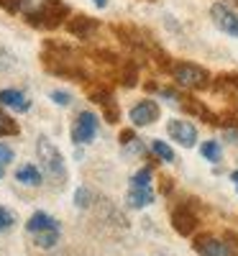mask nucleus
<instances>
[{"label":"nucleus","mask_w":238,"mask_h":256,"mask_svg":"<svg viewBox=\"0 0 238 256\" xmlns=\"http://www.w3.org/2000/svg\"><path fill=\"white\" fill-rule=\"evenodd\" d=\"M26 230L28 233H44V230H59V223L52 218V216H46V212H34V216L28 218V223H26Z\"/></svg>","instance_id":"obj_10"},{"label":"nucleus","mask_w":238,"mask_h":256,"mask_svg":"<svg viewBox=\"0 0 238 256\" xmlns=\"http://www.w3.org/2000/svg\"><path fill=\"white\" fill-rule=\"evenodd\" d=\"M194 248H198L202 256H236L230 244L215 238V236H200L198 241H194Z\"/></svg>","instance_id":"obj_5"},{"label":"nucleus","mask_w":238,"mask_h":256,"mask_svg":"<svg viewBox=\"0 0 238 256\" xmlns=\"http://www.w3.org/2000/svg\"><path fill=\"white\" fill-rule=\"evenodd\" d=\"M0 177H3V166H0Z\"/></svg>","instance_id":"obj_25"},{"label":"nucleus","mask_w":238,"mask_h":256,"mask_svg":"<svg viewBox=\"0 0 238 256\" xmlns=\"http://www.w3.org/2000/svg\"><path fill=\"white\" fill-rule=\"evenodd\" d=\"M98 134V116L90 113V110H84L77 116L74 126H72V141L74 144H90Z\"/></svg>","instance_id":"obj_3"},{"label":"nucleus","mask_w":238,"mask_h":256,"mask_svg":"<svg viewBox=\"0 0 238 256\" xmlns=\"http://www.w3.org/2000/svg\"><path fill=\"white\" fill-rule=\"evenodd\" d=\"M36 152H38L41 162H44V172H46L54 182H64V180H67V166H64V159H62V154H59V148H56L46 136L38 138Z\"/></svg>","instance_id":"obj_1"},{"label":"nucleus","mask_w":238,"mask_h":256,"mask_svg":"<svg viewBox=\"0 0 238 256\" xmlns=\"http://www.w3.org/2000/svg\"><path fill=\"white\" fill-rule=\"evenodd\" d=\"M151 202H154V192H151V187L148 190H131V192H128V205H131V208H146Z\"/></svg>","instance_id":"obj_12"},{"label":"nucleus","mask_w":238,"mask_h":256,"mask_svg":"<svg viewBox=\"0 0 238 256\" xmlns=\"http://www.w3.org/2000/svg\"><path fill=\"white\" fill-rule=\"evenodd\" d=\"M16 180L20 184H31V187H38L41 184V172L34 166V164H24V166H18V172H16Z\"/></svg>","instance_id":"obj_11"},{"label":"nucleus","mask_w":238,"mask_h":256,"mask_svg":"<svg viewBox=\"0 0 238 256\" xmlns=\"http://www.w3.org/2000/svg\"><path fill=\"white\" fill-rule=\"evenodd\" d=\"M172 74H174L177 84H182V88H194V90L205 88V84L210 82V74L202 67H198V64H187V62L177 64V67L172 70Z\"/></svg>","instance_id":"obj_2"},{"label":"nucleus","mask_w":238,"mask_h":256,"mask_svg":"<svg viewBox=\"0 0 238 256\" xmlns=\"http://www.w3.org/2000/svg\"><path fill=\"white\" fill-rule=\"evenodd\" d=\"M18 134V126L10 116H6L3 110H0V136H16Z\"/></svg>","instance_id":"obj_16"},{"label":"nucleus","mask_w":238,"mask_h":256,"mask_svg":"<svg viewBox=\"0 0 238 256\" xmlns=\"http://www.w3.org/2000/svg\"><path fill=\"white\" fill-rule=\"evenodd\" d=\"M70 31L72 34H77V36H88L90 31H95V20H90V18H74V20H70Z\"/></svg>","instance_id":"obj_13"},{"label":"nucleus","mask_w":238,"mask_h":256,"mask_svg":"<svg viewBox=\"0 0 238 256\" xmlns=\"http://www.w3.org/2000/svg\"><path fill=\"white\" fill-rule=\"evenodd\" d=\"M210 16H212V24L218 26L223 34L238 38V13H236V10H230V8L223 6V3H215V6L210 8Z\"/></svg>","instance_id":"obj_4"},{"label":"nucleus","mask_w":238,"mask_h":256,"mask_svg":"<svg viewBox=\"0 0 238 256\" xmlns=\"http://www.w3.org/2000/svg\"><path fill=\"white\" fill-rule=\"evenodd\" d=\"M151 152H154L162 162H177V156H174V152H172V148L164 144V141H151Z\"/></svg>","instance_id":"obj_15"},{"label":"nucleus","mask_w":238,"mask_h":256,"mask_svg":"<svg viewBox=\"0 0 238 256\" xmlns=\"http://www.w3.org/2000/svg\"><path fill=\"white\" fill-rule=\"evenodd\" d=\"M105 3L108 0H95V6H100V8H105Z\"/></svg>","instance_id":"obj_24"},{"label":"nucleus","mask_w":238,"mask_h":256,"mask_svg":"<svg viewBox=\"0 0 238 256\" xmlns=\"http://www.w3.org/2000/svg\"><path fill=\"white\" fill-rule=\"evenodd\" d=\"M166 131H169V136L174 138L177 144H182L187 148L194 146V141H198V128H194L190 120H169Z\"/></svg>","instance_id":"obj_6"},{"label":"nucleus","mask_w":238,"mask_h":256,"mask_svg":"<svg viewBox=\"0 0 238 256\" xmlns=\"http://www.w3.org/2000/svg\"><path fill=\"white\" fill-rule=\"evenodd\" d=\"M128 116H131L134 126H151L159 118V105H156V100H141L138 105H134Z\"/></svg>","instance_id":"obj_7"},{"label":"nucleus","mask_w":238,"mask_h":256,"mask_svg":"<svg viewBox=\"0 0 238 256\" xmlns=\"http://www.w3.org/2000/svg\"><path fill=\"white\" fill-rule=\"evenodd\" d=\"M148 182H151V169H141L131 180V190H148Z\"/></svg>","instance_id":"obj_18"},{"label":"nucleus","mask_w":238,"mask_h":256,"mask_svg":"<svg viewBox=\"0 0 238 256\" xmlns=\"http://www.w3.org/2000/svg\"><path fill=\"white\" fill-rule=\"evenodd\" d=\"M202 156L208 162H220V144L218 141H205L202 144Z\"/></svg>","instance_id":"obj_17"},{"label":"nucleus","mask_w":238,"mask_h":256,"mask_svg":"<svg viewBox=\"0 0 238 256\" xmlns=\"http://www.w3.org/2000/svg\"><path fill=\"white\" fill-rule=\"evenodd\" d=\"M0 105H6L10 110H18V113H26L31 108V102L26 100V95L20 90H3L0 92Z\"/></svg>","instance_id":"obj_9"},{"label":"nucleus","mask_w":238,"mask_h":256,"mask_svg":"<svg viewBox=\"0 0 238 256\" xmlns=\"http://www.w3.org/2000/svg\"><path fill=\"white\" fill-rule=\"evenodd\" d=\"M8 162H13V148L6 146V144H0V166H6Z\"/></svg>","instance_id":"obj_22"},{"label":"nucleus","mask_w":238,"mask_h":256,"mask_svg":"<svg viewBox=\"0 0 238 256\" xmlns=\"http://www.w3.org/2000/svg\"><path fill=\"white\" fill-rule=\"evenodd\" d=\"M230 180H233V182H236V187H238V169H236V172L230 174Z\"/></svg>","instance_id":"obj_23"},{"label":"nucleus","mask_w":238,"mask_h":256,"mask_svg":"<svg viewBox=\"0 0 238 256\" xmlns=\"http://www.w3.org/2000/svg\"><path fill=\"white\" fill-rule=\"evenodd\" d=\"M52 100H54L56 105H70V102H72V95L64 92V90H54V92H52Z\"/></svg>","instance_id":"obj_20"},{"label":"nucleus","mask_w":238,"mask_h":256,"mask_svg":"<svg viewBox=\"0 0 238 256\" xmlns=\"http://www.w3.org/2000/svg\"><path fill=\"white\" fill-rule=\"evenodd\" d=\"M13 226V212H8L6 208H0V230H6Z\"/></svg>","instance_id":"obj_21"},{"label":"nucleus","mask_w":238,"mask_h":256,"mask_svg":"<svg viewBox=\"0 0 238 256\" xmlns=\"http://www.w3.org/2000/svg\"><path fill=\"white\" fill-rule=\"evenodd\" d=\"M74 202H77V208H88V205H90V190L80 187L77 195H74Z\"/></svg>","instance_id":"obj_19"},{"label":"nucleus","mask_w":238,"mask_h":256,"mask_svg":"<svg viewBox=\"0 0 238 256\" xmlns=\"http://www.w3.org/2000/svg\"><path fill=\"white\" fill-rule=\"evenodd\" d=\"M172 223H174V228L182 233V236H190V233L198 228V216H194L187 205H180L174 212H172Z\"/></svg>","instance_id":"obj_8"},{"label":"nucleus","mask_w":238,"mask_h":256,"mask_svg":"<svg viewBox=\"0 0 238 256\" xmlns=\"http://www.w3.org/2000/svg\"><path fill=\"white\" fill-rule=\"evenodd\" d=\"M34 236H36L34 241L38 248H52L59 241V230H44V233H34Z\"/></svg>","instance_id":"obj_14"}]
</instances>
